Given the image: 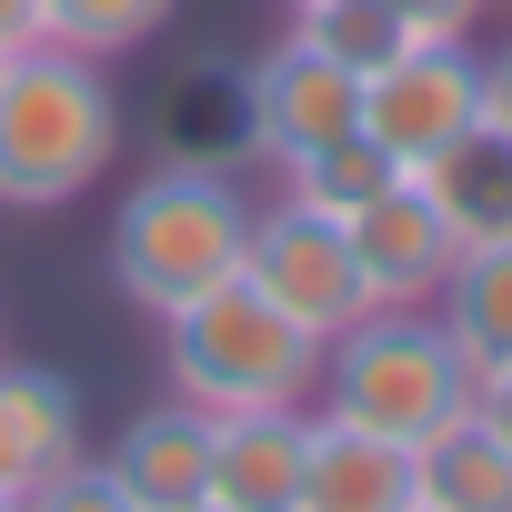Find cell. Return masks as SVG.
Here are the masks:
<instances>
[{"label": "cell", "mask_w": 512, "mask_h": 512, "mask_svg": "<svg viewBox=\"0 0 512 512\" xmlns=\"http://www.w3.org/2000/svg\"><path fill=\"white\" fill-rule=\"evenodd\" d=\"M251 221H262V211H251V191H241L231 171H181V161H161V171H141V181L121 191V211H111V231H101V272H111V292H121L131 312L171 322L181 302L241 282Z\"/></svg>", "instance_id": "1"}, {"label": "cell", "mask_w": 512, "mask_h": 512, "mask_svg": "<svg viewBox=\"0 0 512 512\" xmlns=\"http://www.w3.org/2000/svg\"><path fill=\"white\" fill-rule=\"evenodd\" d=\"M121 161V91L111 61L81 51H11L0 61V211H71Z\"/></svg>", "instance_id": "2"}, {"label": "cell", "mask_w": 512, "mask_h": 512, "mask_svg": "<svg viewBox=\"0 0 512 512\" xmlns=\"http://www.w3.org/2000/svg\"><path fill=\"white\" fill-rule=\"evenodd\" d=\"M322 332H302L262 282H221L201 302H181L161 322V362H171V392L201 402V412H302L322 392Z\"/></svg>", "instance_id": "3"}, {"label": "cell", "mask_w": 512, "mask_h": 512, "mask_svg": "<svg viewBox=\"0 0 512 512\" xmlns=\"http://www.w3.org/2000/svg\"><path fill=\"white\" fill-rule=\"evenodd\" d=\"M312 402L342 412V422H362V432H382V442H412V452H422L432 432H452V422L472 412V362L452 352V332H442L432 312L372 302L352 332H332Z\"/></svg>", "instance_id": "4"}, {"label": "cell", "mask_w": 512, "mask_h": 512, "mask_svg": "<svg viewBox=\"0 0 512 512\" xmlns=\"http://www.w3.org/2000/svg\"><path fill=\"white\" fill-rule=\"evenodd\" d=\"M462 131H482V51L472 41H402L382 71H362V141L392 171L442 161Z\"/></svg>", "instance_id": "5"}, {"label": "cell", "mask_w": 512, "mask_h": 512, "mask_svg": "<svg viewBox=\"0 0 512 512\" xmlns=\"http://www.w3.org/2000/svg\"><path fill=\"white\" fill-rule=\"evenodd\" d=\"M251 282H262L302 332H352L362 312H372V272H362V251H352V231L332 221V211H302L292 191L251 221V262H241Z\"/></svg>", "instance_id": "6"}, {"label": "cell", "mask_w": 512, "mask_h": 512, "mask_svg": "<svg viewBox=\"0 0 512 512\" xmlns=\"http://www.w3.org/2000/svg\"><path fill=\"white\" fill-rule=\"evenodd\" d=\"M241 111H251V151H262L272 171H292V161H312L322 141L362 131V81L292 31L282 51H262V61L241 71Z\"/></svg>", "instance_id": "7"}, {"label": "cell", "mask_w": 512, "mask_h": 512, "mask_svg": "<svg viewBox=\"0 0 512 512\" xmlns=\"http://www.w3.org/2000/svg\"><path fill=\"white\" fill-rule=\"evenodd\" d=\"M342 231H352L362 272H372V302H402V312H432V302H442V282H452V262H462V241L442 231V211L422 201V181H412V171H402L392 191H372Z\"/></svg>", "instance_id": "8"}, {"label": "cell", "mask_w": 512, "mask_h": 512, "mask_svg": "<svg viewBox=\"0 0 512 512\" xmlns=\"http://www.w3.org/2000/svg\"><path fill=\"white\" fill-rule=\"evenodd\" d=\"M91 452V412H81V382L51 372V362H21V352H0V492H31L51 482L61 462Z\"/></svg>", "instance_id": "9"}, {"label": "cell", "mask_w": 512, "mask_h": 512, "mask_svg": "<svg viewBox=\"0 0 512 512\" xmlns=\"http://www.w3.org/2000/svg\"><path fill=\"white\" fill-rule=\"evenodd\" d=\"M312 402L302 412H211V502L221 512H302Z\"/></svg>", "instance_id": "10"}, {"label": "cell", "mask_w": 512, "mask_h": 512, "mask_svg": "<svg viewBox=\"0 0 512 512\" xmlns=\"http://www.w3.org/2000/svg\"><path fill=\"white\" fill-rule=\"evenodd\" d=\"M101 462H111V482H121L141 512H191V502H211V412L171 392V402L131 412Z\"/></svg>", "instance_id": "11"}, {"label": "cell", "mask_w": 512, "mask_h": 512, "mask_svg": "<svg viewBox=\"0 0 512 512\" xmlns=\"http://www.w3.org/2000/svg\"><path fill=\"white\" fill-rule=\"evenodd\" d=\"M422 472L412 442H382L342 412H312V472H302V512H412Z\"/></svg>", "instance_id": "12"}, {"label": "cell", "mask_w": 512, "mask_h": 512, "mask_svg": "<svg viewBox=\"0 0 512 512\" xmlns=\"http://www.w3.org/2000/svg\"><path fill=\"white\" fill-rule=\"evenodd\" d=\"M412 181H422V201L442 211V231H452L462 251L512 241V141H502V131H462V141H452L442 161H422Z\"/></svg>", "instance_id": "13"}, {"label": "cell", "mask_w": 512, "mask_h": 512, "mask_svg": "<svg viewBox=\"0 0 512 512\" xmlns=\"http://www.w3.org/2000/svg\"><path fill=\"white\" fill-rule=\"evenodd\" d=\"M151 141H161V161H181V171H241V161H251L241 71H181V81L161 91Z\"/></svg>", "instance_id": "14"}, {"label": "cell", "mask_w": 512, "mask_h": 512, "mask_svg": "<svg viewBox=\"0 0 512 512\" xmlns=\"http://www.w3.org/2000/svg\"><path fill=\"white\" fill-rule=\"evenodd\" d=\"M432 322L452 332V352H462L472 372H502V362H512V241L462 251L452 282H442V302H432Z\"/></svg>", "instance_id": "15"}, {"label": "cell", "mask_w": 512, "mask_h": 512, "mask_svg": "<svg viewBox=\"0 0 512 512\" xmlns=\"http://www.w3.org/2000/svg\"><path fill=\"white\" fill-rule=\"evenodd\" d=\"M412 472H422V512H512V442H492L472 412L432 432Z\"/></svg>", "instance_id": "16"}, {"label": "cell", "mask_w": 512, "mask_h": 512, "mask_svg": "<svg viewBox=\"0 0 512 512\" xmlns=\"http://www.w3.org/2000/svg\"><path fill=\"white\" fill-rule=\"evenodd\" d=\"M171 11H181V0H41V41L81 51V61H121V51L161 41Z\"/></svg>", "instance_id": "17"}, {"label": "cell", "mask_w": 512, "mask_h": 512, "mask_svg": "<svg viewBox=\"0 0 512 512\" xmlns=\"http://www.w3.org/2000/svg\"><path fill=\"white\" fill-rule=\"evenodd\" d=\"M392 181H402V171H392L362 131H342V141H322L312 161H292V171H282V191H292L302 211H332V221H352V211H362L372 191H392Z\"/></svg>", "instance_id": "18"}, {"label": "cell", "mask_w": 512, "mask_h": 512, "mask_svg": "<svg viewBox=\"0 0 512 512\" xmlns=\"http://www.w3.org/2000/svg\"><path fill=\"white\" fill-rule=\"evenodd\" d=\"M292 31H302L322 61H342L352 81L382 71L402 41H422V31H402V11H382V0H312V11H292Z\"/></svg>", "instance_id": "19"}, {"label": "cell", "mask_w": 512, "mask_h": 512, "mask_svg": "<svg viewBox=\"0 0 512 512\" xmlns=\"http://www.w3.org/2000/svg\"><path fill=\"white\" fill-rule=\"evenodd\" d=\"M11 512H141V502L111 482V462H101V452H81V462H61L51 482H31Z\"/></svg>", "instance_id": "20"}, {"label": "cell", "mask_w": 512, "mask_h": 512, "mask_svg": "<svg viewBox=\"0 0 512 512\" xmlns=\"http://www.w3.org/2000/svg\"><path fill=\"white\" fill-rule=\"evenodd\" d=\"M382 11H402V31H432V41H462L492 0H382Z\"/></svg>", "instance_id": "21"}, {"label": "cell", "mask_w": 512, "mask_h": 512, "mask_svg": "<svg viewBox=\"0 0 512 512\" xmlns=\"http://www.w3.org/2000/svg\"><path fill=\"white\" fill-rule=\"evenodd\" d=\"M472 422H482L492 442H512V362H502V372H472Z\"/></svg>", "instance_id": "22"}, {"label": "cell", "mask_w": 512, "mask_h": 512, "mask_svg": "<svg viewBox=\"0 0 512 512\" xmlns=\"http://www.w3.org/2000/svg\"><path fill=\"white\" fill-rule=\"evenodd\" d=\"M482 131H502V141H512V41H502V51H482Z\"/></svg>", "instance_id": "23"}, {"label": "cell", "mask_w": 512, "mask_h": 512, "mask_svg": "<svg viewBox=\"0 0 512 512\" xmlns=\"http://www.w3.org/2000/svg\"><path fill=\"white\" fill-rule=\"evenodd\" d=\"M41 41V0H0V61Z\"/></svg>", "instance_id": "24"}, {"label": "cell", "mask_w": 512, "mask_h": 512, "mask_svg": "<svg viewBox=\"0 0 512 512\" xmlns=\"http://www.w3.org/2000/svg\"><path fill=\"white\" fill-rule=\"evenodd\" d=\"M0 352H11V322H0Z\"/></svg>", "instance_id": "25"}, {"label": "cell", "mask_w": 512, "mask_h": 512, "mask_svg": "<svg viewBox=\"0 0 512 512\" xmlns=\"http://www.w3.org/2000/svg\"><path fill=\"white\" fill-rule=\"evenodd\" d=\"M191 512H221V502H191Z\"/></svg>", "instance_id": "26"}, {"label": "cell", "mask_w": 512, "mask_h": 512, "mask_svg": "<svg viewBox=\"0 0 512 512\" xmlns=\"http://www.w3.org/2000/svg\"><path fill=\"white\" fill-rule=\"evenodd\" d=\"M292 11H312V0H292Z\"/></svg>", "instance_id": "27"}, {"label": "cell", "mask_w": 512, "mask_h": 512, "mask_svg": "<svg viewBox=\"0 0 512 512\" xmlns=\"http://www.w3.org/2000/svg\"><path fill=\"white\" fill-rule=\"evenodd\" d=\"M0 512H11V492H0Z\"/></svg>", "instance_id": "28"}, {"label": "cell", "mask_w": 512, "mask_h": 512, "mask_svg": "<svg viewBox=\"0 0 512 512\" xmlns=\"http://www.w3.org/2000/svg\"><path fill=\"white\" fill-rule=\"evenodd\" d=\"M412 512H422V502H412Z\"/></svg>", "instance_id": "29"}]
</instances>
